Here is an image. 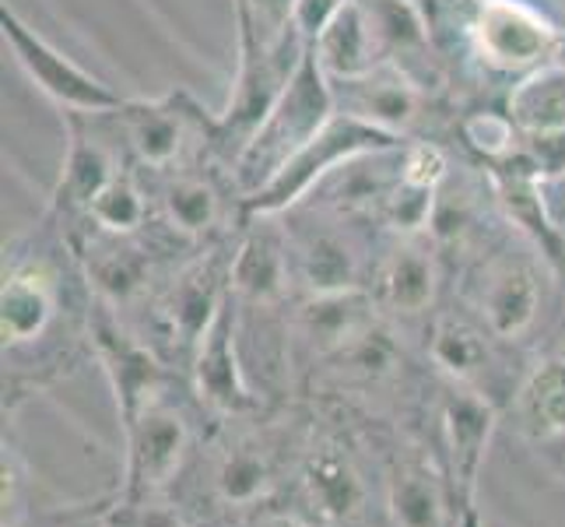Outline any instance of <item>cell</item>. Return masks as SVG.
<instances>
[{"mask_svg": "<svg viewBox=\"0 0 565 527\" xmlns=\"http://www.w3.org/2000/svg\"><path fill=\"white\" fill-rule=\"evenodd\" d=\"M565 53V29L534 0H478L463 39V64L510 92L520 77L552 67Z\"/></svg>", "mask_w": 565, "mask_h": 527, "instance_id": "obj_1", "label": "cell"}, {"mask_svg": "<svg viewBox=\"0 0 565 527\" xmlns=\"http://www.w3.org/2000/svg\"><path fill=\"white\" fill-rule=\"evenodd\" d=\"M334 92H330V77L323 74L313 50H306L299 71L270 106L264 124L249 138L243 155L232 166V180H236L243 201L257 198V193L275 180L285 169V162L302 145H309L317 134L334 120Z\"/></svg>", "mask_w": 565, "mask_h": 527, "instance_id": "obj_2", "label": "cell"}, {"mask_svg": "<svg viewBox=\"0 0 565 527\" xmlns=\"http://www.w3.org/2000/svg\"><path fill=\"white\" fill-rule=\"evenodd\" d=\"M109 116L130 166L154 180L214 159V116L186 92H169L162 99H127Z\"/></svg>", "mask_w": 565, "mask_h": 527, "instance_id": "obj_3", "label": "cell"}, {"mask_svg": "<svg viewBox=\"0 0 565 527\" xmlns=\"http://www.w3.org/2000/svg\"><path fill=\"white\" fill-rule=\"evenodd\" d=\"M394 145H401V138H394V134H383L376 127L355 120V116L334 113V120H330L313 141L291 155L285 169L257 193V198L243 201L246 219H253V214H285L291 208H299L306 198H313L338 169L365 159V155L394 148Z\"/></svg>", "mask_w": 565, "mask_h": 527, "instance_id": "obj_4", "label": "cell"}, {"mask_svg": "<svg viewBox=\"0 0 565 527\" xmlns=\"http://www.w3.org/2000/svg\"><path fill=\"white\" fill-rule=\"evenodd\" d=\"M0 32L11 46L14 64L25 71L29 82L46 95L61 113H109L127 99L109 88L103 77H95L82 64H74L67 53L56 50L50 39L39 35L14 8H0Z\"/></svg>", "mask_w": 565, "mask_h": 527, "instance_id": "obj_5", "label": "cell"}, {"mask_svg": "<svg viewBox=\"0 0 565 527\" xmlns=\"http://www.w3.org/2000/svg\"><path fill=\"white\" fill-rule=\"evenodd\" d=\"M330 92L338 113L401 141L422 138L433 120V92L397 64H380L355 77H330Z\"/></svg>", "mask_w": 565, "mask_h": 527, "instance_id": "obj_6", "label": "cell"}, {"mask_svg": "<svg viewBox=\"0 0 565 527\" xmlns=\"http://www.w3.org/2000/svg\"><path fill=\"white\" fill-rule=\"evenodd\" d=\"M151 204L159 229H166L172 240L198 243L225 229L228 211L243 208V193L228 169H214L207 162L159 176Z\"/></svg>", "mask_w": 565, "mask_h": 527, "instance_id": "obj_7", "label": "cell"}, {"mask_svg": "<svg viewBox=\"0 0 565 527\" xmlns=\"http://www.w3.org/2000/svg\"><path fill=\"white\" fill-rule=\"evenodd\" d=\"M471 306L492 338H523L534 327L541 309V282L534 264L505 250L484 257L471 271Z\"/></svg>", "mask_w": 565, "mask_h": 527, "instance_id": "obj_8", "label": "cell"}, {"mask_svg": "<svg viewBox=\"0 0 565 527\" xmlns=\"http://www.w3.org/2000/svg\"><path fill=\"white\" fill-rule=\"evenodd\" d=\"M278 214H253L232 253V296L249 309H270L285 299L291 278V246L285 229L275 225Z\"/></svg>", "mask_w": 565, "mask_h": 527, "instance_id": "obj_9", "label": "cell"}, {"mask_svg": "<svg viewBox=\"0 0 565 527\" xmlns=\"http://www.w3.org/2000/svg\"><path fill=\"white\" fill-rule=\"evenodd\" d=\"M376 292L373 299L386 314L422 317L436 299L439 288V246L428 232L418 236H397L386 257L373 271Z\"/></svg>", "mask_w": 565, "mask_h": 527, "instance_id": "obj_10", "label": "cell"}, {"mask_svg": "<svg viewBox=\"0 0 565 527\" xmlns=\"http://www.w3.org/2000/svg\"><path fill=\"white\" fill-rule=\"evenodd\" d=\"M443 440L446 457H450V482L454 496L460 499V510H467L475 499V485L481 475L489 440L495 429V412L478 390H450L443 398Z\"/></svg>", "mask_w": 565, "mask_h": 527, "instance_id": "obj_11", "label": "cell"}, {"mask_svg": "<svg viewBox=\"0 0 565 527\" xmlns=\"http://www.w3.org/2000/svg\"><path fill=\"white\" fill-rule=\"evenodd\" d=\"M61 303V278L50 257H18L4 275V348L18 351L32 341H39L50 330Z\"/></svg>", "mask_w": 565, "mask_h": 527, "instance_id": "obj_12", "label": "cell"}, {"mask_svg": "<svg viewBox=\"0 0 565 527\" xmlns=\"http://www.w3.org/2000/svg\"><path fill=\"white\" fill-rule=\"evenodd\" d=\"M130 440V489L151 493L172 478L186 451V422L154 398L127 422Z\"/></svg>", "mask_w": 565, "mask_h": 527, "instance_id": "obj_13", "label": "cell"}, {"mask_svg": "<svg viewBox=\"0 0 565 527\" xmlns=\"http://www.w3.org/2000/svg\"><path fill=\"white\" fill-rule=\"evenodd\" d=\"M232 306H236V299L228 296L222 314L214 317L198 351H193V377H198L201 398L214 408H222V412H239V408L253 404V394L243 377V362H239L236 309Z\"/></svg>", "mask_w": 565, "mask_h": 527, "instance_id": "obj_14", "label": "cell"}, {"mask_svg": "<svg viewBox=\"0 0 565 527\" xmlns=\"http://www.w3.org/2000/svg\"><path fill=\"white\" fill-rule=\"evenodd\" d=\"M285 236L291 246V264L309 292H344L362 288L359 282V253L344 240V232L334 225H306L288 229Z\"/></svg>", "mask_w": 565, "mask_h": 527, "instance_id": "obj_15", "label": "cell"}, {"mask_svg": "<svg viewBox=\"0 0 565 527\" xmlns=\"http://www.w3.org/2000/svg\"><path fill=\"white\" fill-rule=\"evenodd\" d=\"M313 53H317V61L327 77H355V74L380 67V64H390L380 35L359 0H348L341 8V14L317 39Z\"/></svg>", "mask_w": 565, "mask_h": 527, "instance_id": "obj_16", "label": "cell"}, {"mask_svg": "<svg viewBox=\"0 0 565 527\" xmlns=\"http://www.w3.org/2000/svg\"><path fill=\"white\" fill-rule=\"evenodd\" d=\"M82 222L95 232V236L109 240H138L141 232L154 222V204H151V187H145V172L127 166L116 172L103 187V193L88 204Z\"/></svg>", "mask_w": 565, "mask_h": 527, "instance_id": "obj_17", "label": "cell"}, {"mask_svg": "<svg viewBox=\"0 0 565 527\" xmlns=\"http://www.w3.org/2000/svg\"><path fill=\"white\" fill-rule=\"evenodd\" d=\"M428 356L446 377L471 387L489 373V330L457 314H439L433 320V330H428Z\"/></svg>", "mask_w": 565, "mask_h": 527, "instance_id": "obj_18", "label": "cell"}, {"mask_svg": "<svg viewBox=\"0 0 565 527\" xmlns=\"http://www.w3.org/2000/svg\"><path fill=\"white\" fill-rule=\"evenodd\" d=\"M516 422L534 440L565 433V359H544L516 390Z\"/></svg>", "mask_w": 565, "mask_h": 527, "instance_id": "obj_19", "label": "cell"}, {"mask_svg": "<svg viewBox=\"0 0 565 527\" xmlns=\"http://www.w3.org/2000/svg\"><path fill=\"white\" fill-rule=\"evenodd\" d=\"M505 109H510L520 134H552L565 130V64L541 67L505 92Z\"/></svg>", "mask_w": 565, "mask_h": 527, "instance_id": "obj_20", "label": "cell"}, {"mask_svg": "<svg viewBox=\"0 0 565 527\" xmlns=\"http://www.w3.org/2000/svg\"><path fill=\"white\" fill-rule=\"evenodd\" d=\"M390 514L397 527H450L443 482L428 464L404 461L390 478Z\"/></svg>", "mask_w": 565, "mask_h": 527, "instance_id": "obj_21", "label": "cell"}, {"mask_svg": "<svg viewBox=\"0 0 565 527\" xmlns=\"http://www.w3.org/2000/svg\"><path fill=\"white\" fill-rule=\"evenodd\" d=\"M306 493L313 510L327 520H348L359 514V506L365 499L362 478L352 467V461L327 451L317 454L306 467Z\"/></svg>", "mask_w": 565, "mask_h": 527, "instance_id": "obj_22", "label": "cell"}, {"mask_svg": "<svg viewBox=\"0 0 565 527\" xmlns=\"http://www.w3.org/2000/svg\"><path fill=\"white\" fill-rule=\"evenodd\" d=\"M460 145L475 155L481 169H495L513 162L520 155V127L513 124L505 103L499 106H475L457 120Z\"/></svg>", "mask_w": 565, "mask_h": 527, "instance_id": "obj_23", "label": "cell"}, {"mask_svg": "<svg viewBox=\"0 0 565 527\" xmlns=\"http://www.w3.org/2000/svg\"><path fill=\"white\" fill-rule=\"evenodd\" d=\"M218 485H222L225 499H232V503L257 499L264 493V485H267V464H264V457L249 454L246 446H243V451H236V454H228L225 464H222V472H218Z\"/></svg>", "mask_w": 565, "mask_h": 527, "instance_id": "obj_24", "label": "cell"}, {"mask_svg": "<svg viewBox=\"0 0 565 527\" xmlns=\"http://www.w3.org/2000/svg\"><path fill=\"white\" fill-rule=\"evenodd\" d=\"M520 159L548 187L565 180V130L552 134H520Z\"/></svg>", "mask_w": 565, "mask_h": 527, "instance_id": "obj_25", "label": "cell"}, {"mask_svg": "<svg viewBox=\"0 0 565 527\" xmlns=\"http://www.w3.org/2000/svg\"><path fill=\"white\" fill-rule=\"evenodd\" d=\"M344 4H348V0H299V8H296V32H299V39L309 50L317 46V39L341 14Z\"/></svg>", "mask_w": 565, "mask_h": 527, "instance_id": "obj_26", "label": "cell"}, {"mask_svg": "<svg viewBox=\"0 0 565 527\" xmlns=\"http://www.w3.org/2000/svg\"><path fill=\"white\" fill-rule=\"evenodd\" d=\"M457 527H481V517H478V510H475V506H467V510L460 514Z\"/></svg>", "mask_w": 565, "mask_h": 527, "instance_id": "obj_27", "label": "cell"}, {"mask_svg": "<svg viewBox=\"0 0 565 527\" xmlns=\"http://www.w3.org/2000/svg\"><path fill=\"white\" fill-rule=\"evenodd\" d=\"M562 64H565V53H562Z\"/></svg>", "mask_w": 565, "mask_h": 527, "instance_id": "obj_28", "label": "cell"}]
</instances>
